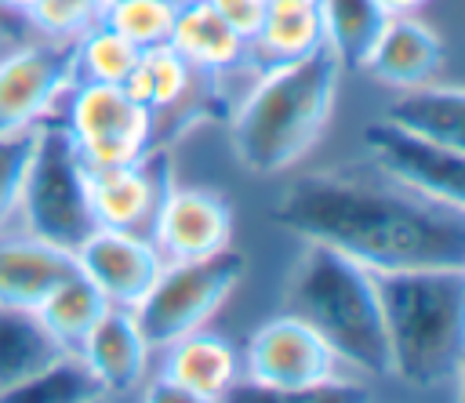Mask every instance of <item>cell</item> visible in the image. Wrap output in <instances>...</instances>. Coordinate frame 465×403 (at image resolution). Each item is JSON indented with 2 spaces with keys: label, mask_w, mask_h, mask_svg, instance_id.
<instances>
[{
  "label": "cell",
  "mask_w": 465,
  "mask_h": 403,
  "mask_svg": "<svg viewBox=\"0 0 465 403\" xmlns=\"http://www.w3.org/2000/svg\"><path fill=\"white\" fill-rule=\"evenodd\" d=\"M272 221L367 269L465 265V207L414 192L378 167L298 174L276 196Z\"/></svg>",
  "instance_id": "1"
},
{
  "label": "cell",
  "mask_w": 465,
  "mask_h": 403,
  "mask_svg": "<svg viewBox=\"0 0 465 403\" xmlns=\"http://www.w3.org/2000/svg\"><path fill=\"white\" fill-rule=\"evenodd\" d=\"M389 374L414 388H458L465 370V265L371 269Z\"/></svg>",
  "instance_id": "2"
},
{
  "label": "cell",
  "mask_w": 465,
  "mask_h": 403,
  "mask_svg": "<svg viewBox=\"0 0 465 403\" xmlns=\"http://www.w3.org/2000/svg\"><path fill=\"white\" fill-rule=\"evenodd\" d=\"M338 84L341 62L327 44L302 58L272 62L229 123L240 167L262 178L294 167L327 131Z\"/></svg>",
  "instance_id": "3"
},
{
  "label": "cell",
  "mask_w": 465,
  "mask_h": 403,
  "mask_svg": "<svg viewBox=\"0 0 465 403\" xmlns=\"http://www.w3.org/2000/svg\"><path fill=\"white\" fill-rule=\"evenodd\" d=\"M283 312L309 323L338 356V363H349L371 378L389 374V345L374 276L356 258L305 240L283 283Z\"/></svg>",
  "instance_id": "4"
},
{
  "label": "cell",
  "mask_w": 465,
  "mask_h": 403,
  "mask_svg": "<svg viewBox=\"0 0 465 403\" xmlns=\"http://www.w3.org/2000/svg\"><path fill=\"white\" fill-rule=\"evenodd\" d=\"M247 378L251 385H232L225 399H367L356 385L338 381V356L291 312L262 323L251 334Z\"/></svg>",
  "instance_id": "5"
},
{
  "label": "cell",
  "mask_w": 465,
  "mask_h": 403,
  "mask_svg": "<svg viewBox=\"0 0 465 403\" xmlns=\"http://www.w3.org/2000/svg\"><path fill=\"white\" fill-rule=\"evenodd\" d=\"M18 207L36 240L69 254L98 229L87 192V167L69 138V127L36 123Z\"/></svg>",
  "instance_id": "6"
},
{
  "label": "cell",
  "mask_w": 465,
  "mask_h": 403,
  "mask_svg": "<svg viewBox=\"0 0 465 403\" xmlns=\"http://www.w3.org/2000/svg\"><path fill=\"white\" fill-rule=\"evenodd\" d=\"M243 272H247V258L232 243L207 258L167 261L153 280V287L145 290V298L131 309L142 341L149 349H167L171 341L200 330L236 290Z\"/></svg>",
  "instance_id": "7"
},
{
  "label": "cell",
  "mask_w": 465,
  "mask_h": 403,
  "mask_svg": "<svg viewBox=\"0 0 465 403\" xmlns=\"http://www.w3.org/2000/svg\"><path fill=\"white\" fill-rule=\"evenodd\" d=\"M156 113L134 102L120 84H84L73 113L69 138L84 167H116L131 163L149 149Z\"/></svg>",
  "instance_id": "8"
},
{
  "label": "cell",
  "mask_w": 465,
  "mask_h": 403,
  "mask_svg": "<svg viewBox=\"0 0 465 403\" xmlns=\"http://www.w3.org/2000/svg\"><path fill=\"white\" fill-rule=\"evenodd\" d=\"M363 145L374 167L385 171L389 178L432 200L465 207V149H450L421 134H411L389 123L385 116L363 127Z\"/></svg>",
  "instance_id": "9"
},
{
  "label": "cell",
  "mask_w": 465,
  "mask_h": 403,
  "mask_svg": "<svg viewBox=\"0 0 465 403\" xmlns=\"http://www.w3.org/2000/svg\"><path fill=\"white\" fill-rule=\"evenodd\" d=\"M76 47L80 36H54V44L22 47L0 62V134L36 123L44 109L73 84Z\"/></svg>",
  "instance_id": "10"
},
{
  "label": "cell",
  "mask_w": 465,
  "mask_h": 403,
  "mask_svg": "<svg viewBox=\"0 0 465 403\" xmlns=\"http://www.w3.org/2000/svg\"><path fill=\"white\" fill-rule=\"evenodd\" d=\"M73 258L76 269L105 294V301L120 309H134L163 269V258L153 240L138 236L134 229H109V225H98L73 251Z\"/></svg>",
  "instance_id": "11"
},
{
  "label": "cell",
  "mask_w": 465,
  "mask_h": 403,
  "mask_svg": "<svg viewBox=\"0 0 465 403\" xmlns=\"http://www.w3.org/2000/svg\"><path fill=\"white\" fill-rule=\"evenodd\" d=\"M174 189L171 156L167 152H142L131 163L116 167H87V192L98 225L109 229H138L153 221L163 196Z\"/></svg>",
  "instance_id": "12"
},
{
  "label": "cell",
  "mask_w": 465,
  "mask_h": 403,
  "mask_svg": "<svg viewBox=\"0 0 465 403\" xmlns=\"http://www.w3.org/2000/svg\"><path fill=\"white\" fill-rule=\"evenodd\" d=\"M232 240V207L211 189H171L153 214V243L167 261L207 258Z\"/></svg>",
  "instance_id": "13"
},
{
  "label": "cell",
  "mask_w": 465,
  "mask_h": 403,
  "mask_svg": "<svg viewBox=\"0 0 465 403\" xmlns=\"http://www.w3.org/2000/svg\"><path fill=\"white\" fill-rule=\"evenodd\" d=\"M443 65H447V44L425 22L411 15H392L360 69L378 84L407 91V87L432 84Z\"/></svg>",
  "instance_id": "14"
},
{
  "label": "cell",
  "mask_w": 465,
  "mask_h": 403,
  "mask_svg": "<svg viewBox=\"0 0 465 403\" xmlns=\"http://www.w3.org/2000/svg\"><path fill=\"white\" fill-rule=\"evenodd\" d=\"M76 356L98 378V385L105 392H127V388H138V381L145 374L149 345L142 341L131 309L109 305L98 316V323L87 330Z\"/></svg>",
  "instance_id": "15"
},
{
  "label": "cell",
  "mask_w": 465,
  "mask_h": 403,
  "mask_svg": "<svg viewBox=\"0 0 465 403\" xmlns=\"http://www.w3.org/2000/svg\"><path fill=\"white\" fill-rule=\"evenodd\" d=\"M76 272V258L44 240H0V305L40 309V301Z\"/></svg>",
  "instance_id": "16"
},
{
  "label": "cell",
  "mask_w": 465,
  "mask_h": 403,
  "mask_svg": "<svg viewBox=\"0 0 465 403\" xmlns=\"http://www.w3.org/2000/svg\"><path fill=\"white\" fill-rule=\"evenodd\" d=\"M160 378L182 385L196 403L225 399V392L236 385V352L222 334L193 330L167 345Z\"/></svg>",
  "instance_id": "17"
},
{
  "label": "cell",
  "mask_w": 465,
  "mask_h": 403,
  "mask_svg": "<svg viewBox=\"0 0 465 403\" xmlns=\"http://www.w3.org/2000/svg\"><path fill=\"white\" fill-rule=\"evenodd\" d=\"M167 44L200 73L203 69L218 73V69L236 65L243 58V47H247V40L214 11L211 0H185V4H178Z\"/></svg>",
  "instance_id": "18"
},
{
  "label": "cell",
  "mask_w": 465,
  "mask_h": 403,
  "mask_svg": "<svg viewBox=\"0 0 465 403\" xmlns=\"http://www.w3.org/2000/svg\"><path fill=\"white\" fill-rule=\"evenodd\" d=\"M62 356H69V349L44 327L36 309L0 305V396L36 378Z\"/></svg>",
  "instance_id": "19"
},
{
  "label": "cell",
  "mask_w": 465,
  "mask_h": 403,
  "mask_svg": "<svg viewBox=\"0 0 465 403\" xmlns=\"http://www.w3.org/2000/svg\"><path fill=\"white\" fill-rule=\"evenodd\" d=\"M385 120L411 134H421L429 142L465 149V94H461V87H440V84L407 87L385 109Z\"/></svg>",
  "instance_id": "20"
},
{
  "label": "cell",
  "mask_w": 465,
  "mask_h": 403,
  "mask_svg": "<svg viewBox=\"0 0 465 403\" xmlns=\"http://www.w3.org/2000/svg\"><path fill=\"white\" fill-rule=\"evenodd\" d=\"M316 7H320L323 44L338 54L341 69H360L392 18L381 11L378 0H316Z\"/></svg>",
  "instance_id": "21"
},
{
  "label": "cell",
  "mask_w": 465,
  "mask_h": 403,
  "mask_svg": "<svg viewBox=\"0 0 465 403\" xmlns=\"http://www.w3.org/2000/svg\"><path fill=\"white\" fill-rule=\"evenodd\" d=\"M109 309L105 294L76 269L73 276H65L36 309V316L44 319V327L69 349V352H80L87 330L98 323V316Z\"/></svg>",
  "instance_id": "22"
},
{
  "label": "cell",
  "mask_w": 465,
  "mask_h": 403,
  "mask_svg": "<svg viewBox=\"0 0 465 403\" xmlns=\"http://www.w3.org/2000/svg\"><path fill=\"white\" fill-rule=\"evenodd\" d=\"M247 44L265 51L272 62L309 54L312 47L323 44V25H320L316 0H269L258 33Z\"/></svg>",
  "instance_id": "23"
},
{
  "label": "cell",
  "mask_w": 465,
  "mask_h": 403,
  "mask_svg": "<svg viewBox=\"0 0 465 403\" xmlns=\"http://www.w3.org/2000/svg\"><path fill=\"white\" fill-rule=\"evenodd\" d=\"M193 65L171 47V44H156L145 47L134 62V69L127 73V80L120 84L134 102H142L153 113H163L171 105H178L189 94L193 84Z\"/></svg>",
  "instance_id": "24"
},
{
  "label": "cell",
  "mask_w": 465,
  "mask_h": 403,
  "mask_svg": "<svg viewBox=\"0 0 465 403\" xmlns=\"http://www.w3.org/2000/svg\"><path fill=\"white\" fill-rule=\"evenodd\" d=\"M102 396H105V388L98 385V378L84 367V359L76 352H69L58 363H51L47 370H40L36 378L4 392L0 399L4 403H91Z\"/></svg>",
  "instance_id": "25"
},
{
  "label": "cell",
  "mask_w": 465,
  "mask_h": 403,
  "mask_svg": "<svg viewBox=\"0 0 465 403\" xmlns=\"http://www.w3.org/2000/svg\"><path fill=\"white\" fill-rule=\"evenodd\" d=\"M138 47L120 36L116 29L94 22L91 29L80 33V47H76V76H84V84H124L127 73L138 62Z\"/></svg>",
  "instance_id": "26"
},
{
  "label": "cell",
  "mask_w": 465,
  "mask_h": 403,
  "mask_svg": "<svg viewBox=\"0 0 465 403\" xmlns=\"http://www.w3.org/2000/svg\"><path fill=\"white\" fill-rule=\"evenodd\" d=\"M178 0H105L98 22L127 36L138 51L167 44Z\"/></svg>",
  "instance_id": "27"
},
{
  "label": "cell",
  "mask_w": 465,
  "mask_h": 403,
  "mask_svg": "<svg viewBox=\"0 0 465 403\" xmlns=\"http://www.w3.org/2000/svg\"><path fill=\"white\" fill-rule=\"evenodd\" d=\"M36 142V123L0 134V225L18 211L22 200V178H25V163Z\"/></svg>",
  "instance_id": "28"
},
{
  "label": "cell",
  "mask_w": 465,
  "mask_h": 403,
  "mask_svg": "<svg viewBox=\"0 0 465 403\" xmlns=\"http://www.w3.org/2000/svg\"><path fill=\"white\" fill-rule=\"evenodd\" d=\"M102 4L105 0H33L25 18L47 36H80L98 22Z\"/></svg>",
  "instance_id": "29"
},
{
  "label": "cell",
  "mask_w": 465,
  "mask_h": 403,
  "mask_svg": "<svg viewBox=\"0 0 465 403\" xmlns=\"http://www.w3.org/2000/svg\"><path fill=\"white\" fill-rule=\"evenodd\" d=\"M211 4L243 40H251L258 33V25L265 18V7H269V0H211Z\"/></svg>",
  "instance_id": "30"
},
{
  "label": "cell",
  "mask_w": 465,
  "mask_h": 403,
  "mask_svg": "<svg viewBox=\"0 0 465 403\" xmlns=\"http://www.w3.org/2000/svg\"><path fill=\"white\" fill-rule=\"evenodd\" d=\"M145 399H153V403H196L182 385H174V381H167V378H160L156 385H149V388H145Z\"/></svg>",
  "instance_id": "31"
},
{
  "label": "cell",
  "mask_w": 465,
  "mask_h": 403,
  "mask_svg": "<svg viewBox=\"0 0 465 403\" xmlns=\"http://www.w3.org/2000/svg\"><path fill=\"white\" fill-rule=\"evenodd\" d=\"M25 33H29V18H25V15H15V11H7V7H0V36L22 40Z\"/></svg>",
  "instance_id": "32"
},
{
  "label": "cell",
  "mask_w": 465,
  "mask_h": 403,
  "mask_svg": "<svg viewBox=\"0 0 465 403\" xmlns=\"http://www.w3.org/2000/svg\"><path fill=\"white\" fill-rule=\"evenodd\" d=\"M385 15H411L414 7H421L425 0H378Z\"/></svg>",
  "instance_id": "33"
},
{
  "label": "cell",
  "mask_w": 465,
  "mask_h": 403,
  "mask_svg": "<svg viewBox=\"0 0 465 403\" xmlns=\"http://www.w3.org/2000/svg\"><path fill=\"white\" fill-rule=\"evenodd\" d=\"M0 7H7V11H15V15H29L33 0H0Z\"/></svg>",
  "instance_id": "34"
}]
</instances>
